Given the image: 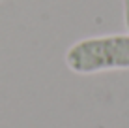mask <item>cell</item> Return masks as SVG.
<instances>
[{"label": "cell", "mask_w": 129, "mask_h": 128, "mask_svg": "<svg viewBox=\"0 0 129 128\" xmlns=\"http://www.w3.org/2000/svg\"><path fill=\"white\" fill-rule=\"evenodd\" d=\"M64 60L77 76L129 70V34L82 38L68 47Z\"/></svg>", "instance_id": "1"}, {"label": "cell", "mask_w": 129, "mask_h": 128, "mask_svg": "<svg viewBox=\"0 0 129 128\" xmlns=\"http://www.w3.org/2000/svg\"><path fill=\"white\" fill-rule=\"evenodd\" d=\"M122 6H123V23H125V28L129 34V0H122Z\"/></svg>", "instance_id": "2"}]
</instances>
